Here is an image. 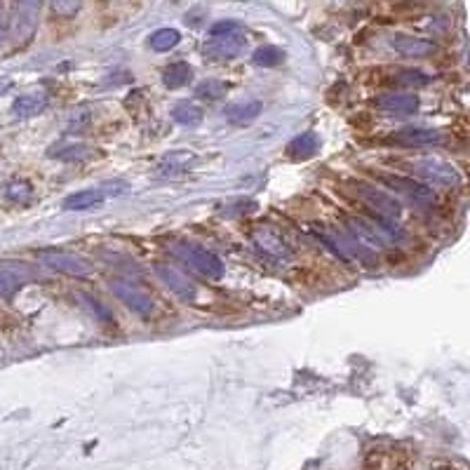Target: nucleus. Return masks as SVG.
Wrapping results in <instances>:
<instances>
[{
  "mask_svg": "<svg viewBox=\"0 0 470 470\" xmlns=\"http://www.w3.org/2000/svg\"><path fill=\"white\" fill-rule=\"evenodd\" d=\"M247 45V33L237 21H219L210 28V40L205 43V52L216 59H233Z\"/></svg>",
  "mask_w": 470,
  "mask_h": 470,
  "instance_id": "f257e3e1",
  "label": "nucleus"
},
{
  "mask_svg": "<svg viewBox=\"0 0 470 470\" xmlns=\"http://www.w3.org/2000/svg\"><path fill=\"white\" fill-rule=\"evenodd\" d=\"M172 254H174L179 261H184L186 266L193 268L196 273L205 275V278L210 280H219L223 275V264L221 259L210 252L203 245H196V242H177L172 245Z\"/></svg>",
  "mask_w": 470,
  "mask_h": 470,
  "instance_id": "f03ea898",
  "label": "nucleus"
},
{
  "mask_svg": "<svg viewBox=\"0 0 470 470\" xmlns=\"http://www.w3.org/2000/svg\"><path fill=\"white\" fill-rule=\"evenodd\" d=\"M371 174H374V179H379L386 189H391L395 198H407L409 203H414L419 207H426L435 200L430 186L416 181L414 177H400V174H393V172H371Z\"/></svg>",
  "mask_w": 470,
  "mask_h": 470,
  "instance_id": "7ed1b4c3",
  "label": "nucleus"
},
{
  "mask_svg": "<svg viewBox=\"0 0 470 470\" xmlns=\"http://www.w3.org/2000/svg\"><path fill=\"white\" fill-rule=\"evenodd\" d=\"M407 167L414 172L416 177L426 179L432 186H444V189H454L461 184V172L442 158H419V160H402Z\"/></svg>",
  "mask_w": 470,
  "mask_h": 470,
  "instance_id": "20e7f679",
  "label": "nucleus"
},
{
  "mask_svg": "<svg viewBox=\"0 0 470 470\" xmlns=\"http://www.w3.org/2000/svg\"><path fill=\"white\" fill-rule=\"evenodd\" d=\"M40 5L43 0H14L12 17H10V38L12 43H26L31 40L40 19Z\"/></svg>",
  "mask_w": 470,
  "mask_h": 470,
  "instance_id": "39448f33",
  "label": "nucleus"
},
{
  "mask_svg": "<svg viewBox=\"0 0 470 470\" xmlns=\"http://www.w3.org/2000/svg\"><path fill=\"white\" fill-rule=\"evenodd\" d=\"M350 191H353L376 216H384V219H391V221H398L402 216V203L393 193H386L369 184H350Z\"/></svg>",
  "mask_w": 470,
  "mask_h": 470,
  "instance_id": "423d86ee",
  "label": "nucleus"
},
{
  "mask_svg": "<svg viewBox=\"0 0 470 470\" xmlns=\"http://www.w3.org/2000/svg\"><path fill=\"white\" fill-rule=\"evenodd\" d=\"M111 292H113L118 299L128 306L132 313H137L139 318H151L153 315L155 306H153L151 294H148L144 287H139L137 282L116 278V280H111Z\"/></svg>",
  "mask_w": 470,
  "mask_h": 470,
  "instance_id": "0eeeda50",
  "label": "nucleus"
},
{
  "mask_svg": "<svg viewBox=\"0 0 470 470\" xmlns=\"http://www.w3.org/2000/svg\"><path fill=\"white\" fill-rule=\"evenodd\" d=\"M346 223H348V228L355 240L371 245V247H388L391 242H395L391 233H388L376 219L369 221V219H364V216H348Z\"/></svg>",
  "mask_w": 470,
  "mask_h": 470,
  "instance_id": "6e6552de",
  "label": "nucleus"
},
{
  "mask_svg": "<svg viewBox=\"0 0 470 470\" xmlns=\"http://www.w3.org/2000/svg\"><path fill=\"white\" fill-rule=\"evenodd\" d=\"M33 278H35L33 266L21 264V261H3L0 264V296L7 299V296H12L17 289H21Z\"/></svg>",
  "mask_w": 470,
  "mask_h": 470,
  "instance_id": "1a4fd4ad",
  "label": "nucleus"
},
{
  "mask_svg": "<svg viewBox=\"0 0 470 470\" xmlns=\"http://www.w3.org/2000/svg\"><path fill=\"white\" fill-rule=\"evenodd\" d=\"M155 275L162 280L172 294H177L181 301H196L198 289L193 285V280H189V275L179 273L177 268H172L169 264H155Z\"/></svg>",
  "mask_w": 470,
  "mask_h": 470,
  "instance_id": "9d476101",
  "label": "nucleus"
},
{
  "mask_svg": "<svg viewBox=\"0 0 470 470\" xmlns=\"http://www.w3.org/2000/svg\"><path fill=\"white\" fill-rule=\"evenodd\" d=\"M252 237H254L257 247L264 252L266 257H271L275 261H289L292 259V247H289L287 240L275 228L259 226L254 233H252Z\"/></svg>",
  "mask_w": 470,
  "mask_h": 470,
  "instance_id": "9b49d317",
  "label": "nucleus"
},
{
  "mask_svg": "<svg viewBox=\"0 0 470 470\" xmlns=\"http://www.w3.org/2000/svg\"><path fill=\"white\" fill-rule=\"evenodd\" d=\"M43 264L57 273L71 275V278H87L92 273V266L83 257L66 254V252H47V254H43Z\"/></svg>",
  "mask_w": 470,
  "mask_h": 470,
  "instance_id": "f8f14e48",
  "label": "nucleus"
},
{
  "mask_svg": "<svg viewBox=\"0 0 470 470\" xmlns=\"http://www.w3.org/2000/svg\"><path fill=\"white\" fill-rule=\"evenodd\" d=\"M391 144L405 146V148H423V146H435L442 141V134L430 128H405L400 132L391 134Z\"/></svg>",
  "mask_w": 470,
  "mask_h": 470,
  "instance_id": "ddd939ff",
  "label": "nucleus"
},
{
  "mask_svg": "<svg viewBox=\"0 0 470 470\" xmlns=\"http://www.w3.org/2000/svg\"><path fill=\"white\" fill-rule=\"evenodd\" d=\"M388 45H391L393 52H398V55L414 57V59L430 57V55H435V50H437V45L432 43V40L414 38V35H405V33L391 35V38H388Z\"/></svg>",
  "mask_w": 470,
  "mask_h": 470,
  "instance_id": "4468645a",
  "label": "nucleus"
},
{
  "mask_svg": "<svg viewBox=\"0 0 470 470\" xmlns=\"http://www.w3.org/2000/svg\"><path fill=\"white\" fill-rule=\"evenodd\" d=\"M376 108L391 111V113H414L419 108V96L414 94H381L376 96Z\"/></svg>",
  "mask_w": 470,
  "mask_h": 470,
  "instance_id": "2eb2a0df",
  "label": "nucleus"
},
{
  "mask_svg": "<svg viewBox=\"0 0 470 470\" xmlns=\"http://www.w3.org/2000/svg\"><path fill=\"white\" fill-rule=\"evenodd\" d=\"M193 162H196V155L191 151H172L167 155H162L160 162H158V172L160 174H179V172H186Z\"/></svg>",
  "mask_w": 470,
  "mask_h": 470,
  "instance_id": "dca6fc26",
  "label": "nucleus"
},
{
  "mask_svg": "<svg viewBox=\"0 0 470 470\" xmlns=\"http://www.w3.org/2000/svg\"><path fill=\"white\" fill-rule=\"evenodd\" d=\"M318 151H320V139L313 132H306V134H301V137L292 139L289 141V146H287L289 158H294V160L313 158Z\"/></svg>",
  "mask_w": 470,
  "mask_h": 470,
  "instance_id": "f3484780",
  "label": "nucleus"
},
{
  "mask_svg": "<svg viewBox=\"0 0 470 470\" xmlns=\"http://www.w3.org/2000/svg\"><path fill=\"white\" fill-rule=\"evenodd\" d=\"M261 108H264V103L254 99V101H245V103H233L230 108L223 111V116L233 125H247L261 113Z\"/></svg>",
  "mask_w": 470,
  "mask_h": 470,
  "instance_id": "a211bd4d",
  "label": "nucleus"
},
{
  "mask_svg": "<svg viewBox=\"0 0 470 470\" xmlns=\"http://www.w3.org/2000/svg\"><path fill=\"white\" fill-rule=\"evenodd\" d=\"M101 203H103V191L87 189V191L71 193V196L64 200V207L71 212H83V210H89V207H96Z\"/></svg>",
  "mask_w": 470,
  "mask_h": 470,
  "instance_id": "6ab92c4d",
  "label": "nucleus"
},
{
  "mask_svg": "<svg viewBox=\"0 0 470 470\" xmlns=\"http://www.w3.org/2000/svg\"><path fill=\"white\" fill-rule=\"evenodd\" d=\"M45 106H47L45 94H21L19 99H14L12 103V113L19 118H31V116H38L40 111H45Z\"/></svg>",
  "mask_w": 470,
  "mask_h": 470,
  "instance_id": "aec40b11",
  "label": "nucleus"
},
{
  "mask_svg": "<svg viewBox=\"0 0 470 470\" xmlns=\"http://www.w3.org/2000/svg\"><path fill=\"white\" fill-rule=\"evenodd\" d=\"M193 80V69L186 62H177L169 64L165 71H162V83L169 89H179L184 85H189Z\"/></svg>",
  "mask_w": 470,
  "mask_h": 470,
  "instance_id": "412c9836",
  "label": "nucleus"
},
{
  "mask_svg": "<svg viewBox=\"0 0 470 470\" xmlns=\"http://www.w3.org/2000/svg\"><path fill=\"white\" fill-rule=\"evenodd\" d=\"M172 118L179 125H186V128H196V125L203 123V108L196 106L191 101H179L174 111H172Z\"/></svg>",
  "mask_w": 470,
  "mask_h": 470,
  "instance_id": "4be33fe9",
  "label": "nucleus"
},
{
  "mask_svg": "<svg viewBox=\"0 0 470 470\" xmlns=\"http://www.w3.org/2000/svg\"><path fill=\"white\" fill-rule=\"evenodd\" d=\"M318 240H323L327 247H330L334 254L341 257L343 261H350L355 257L353 245H350L348 237H339L337 233H327V230H318Z\"/></svg>",
  "mask_w": 470,
  "mask_h": 470,
  "instance_id": "5701e85b",
  "label": "nucleus"
},
{
  "mask_svg": "<svg viewBox=\"0 0 470 470\" xmlns=\"http://www.w3.org/2000/svg\"><path fill=\"white\" fill-rule=\"evenodd\" d=\"M47 153L52 158L64 160V162H80L89 155V151L83 144H59V146H52Z\"/></svg>",
  "mask_w": 470,
  "mask_h": 470,
  "instance_id": "b1692460",
  "label": "nucleus"
},
{
  "mask_svg": "<svg viewBox=\"0 0 470 470\" xmlns=\"http://www.w3.org/2000/svg\"><path fill=\"white\" fill-rule=\"evenodd\" d=\"M179 40H181V33H179L177 28H158V31L148 38V45H151V50L155 52H167V50H174Z\"/></svg>",
  "mask_w": 470,
  "mask_h": 470,
  "instance_id": "393cba45",
  "label": "nucleus"
},
{
  "mask_svg": "<svg viewBox=\"0 0 470 470\" xmlns=\"http://www.w3.org/2000/svg\"><path fill=\"white\" fill-rule=\"evenodd\" d=\"M3 193L12 203H24V200L33 196V186L28 184L26 179H10V181L3 186Z\"/></svg>",
  "mask_w": 470,
  "mask_h": 470,
  "instance_id": "a878e982",
  "label": "nucleus"
},
{
  "mask_svg": "<svg viewBox=\"0 0 470 470\" xmlns=\"http://www.w3.org/2000/svg\"><path fill=\"white\" fill-rule=\"evenodd\" d=\"M254 64L257 66H264V69H273V66H278L282 59H285V52L280 47H275V45H264V47H259L254 52Z\"/></svg>",
  "mask_w": 470,
  "mask_h": 470,
  "instance_id": "bb28decb",
  "label": "nucleus"
},
{
  "mask_svg": "<svg viewBox=\"0 0 470 470\" xmlns=\"http://www.w3.org/2000/svg\"><path fill=\"white\" fill-rule=\"evenodd\" d=\"M223 94H226V83H221V80H205V83H200L196 87V96L207 99V101L221 99Z\"/></svg>",
  "mask_w": 470,
  "mask_h": 470,
  "instance_id": "cd10ccee",
  "label": "nucleus"
},
{
  "mask_svg": "<svg viewBox=\"0 0 470 470\" xmlns=\"http://www.w3.org/2000/svg\"><path fill=\"white\" fill-rule=\"evenodd\" d=\"M395 80H398L402 87H421V85H426L430 78L426 76V73H421V71L405 69V71H400L398 76H395Z\"/></svg>",
  "mask_w": 470,
  "mask_h": 470,
  "instance_id": "c85d7f7f",
  "label": "nucleus"
},
{
  "mask_svg": "<svg viewBox=\"0 0 470 470\" xmlns=\"http://www.w3.org/2000/svg\"><path fill=\"white\" fill-rule=\"evenodd\" d=\"M80 301H83L89 310H92V315L94 318H99V320H103V323H108L111 320V313H108V308L103 306L99 299H94V296H89L87 292H80Z\"/></svg>",
  "mask_w": 470,
  "mask_h": 470,
  "instance_id": "c756f323",
  "label": "nucleus"
},
{
  "mask_svg": "<svg viewBox=\"0 0 470 470\" xmlns=\"http://www.w3.org/2000/svg\"><path fill=\"white\" fill-rule=\"evenodd\" d=\"M52 3V10L64 14V17H69V14H76L78 7H80V0H50Z\"/></svg>",
  "mask_w": 470,
  "mask_h": 470,
  "instance_id": "7c9ffc66",
  "label": "nucleus"
},
{
  "mask_svg": "<svg viewBox=\"0 0 470 470\" xmlns=\"http://www.w3.org/2000/svg\"><path fill=\"white\" fill-rule=\"evenodd\" d=\"M0 40H3V10H0Z\"/></svg>",
  "mask_w": 470,
  "mask_h": 470,
  "instance_id": "2f4dec72",
  "label": "nucleus"
}]
</instances>
